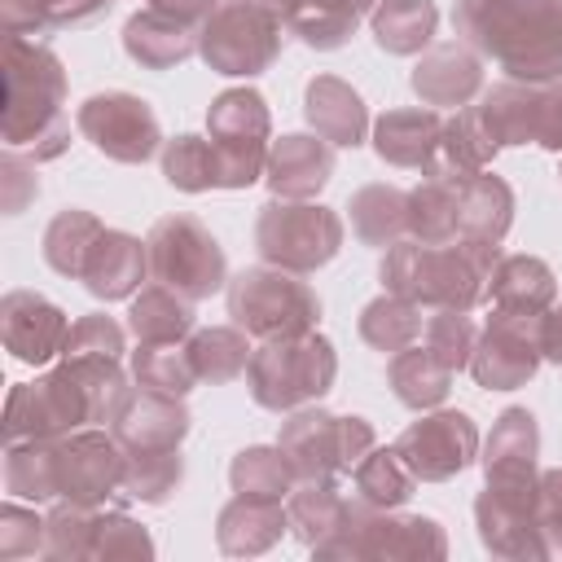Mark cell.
<instances>
[{
    "instance_id": "48",
    "label": "cell",
    "mask_w": 562,
    "mask_h": 562,
    "mask_svg": "<svg viewBox=\"0 0 562 562\" xmlns=\"http://www.w3.org/2000/svg\"><path fill=\"white\" fill-rule=\"evenodd\" d=\"M422 342L452 369H470V356H474V342H479V325L470 321V312L461 307H430L426 312V329H422Z\"/></svg>"
},
{
    "instance_id": "1",
    "label": "cell",
    "mask_w": 562,
    "mask_h": 562,
    "mask_svg": "<svg viewBox=\"0 0 562 562\" xmlns=\"http://www.w3.org/2000/svg\"><path fill=\"white\" fill-rule=\"evenodd\" d=\"M127 369L114 356H61L44 378L18 382L4 404V443L57 439L83 426H110L127 395Z\"/></svg>"
},
{
    "instance_id": "42",
    "label": "cell",
    "mask_w": 562,
    "mask_h": 562,
    "mask_svg": "<svg viewBox=\"0 0 562 562\" xmlns=\"http://www.w3.org/2000/svg\"><path fill=\"white\" fill-rule=\"evenodd\" d=\"M101 233H105V224L92 211H83V206L57 211L48 220V228H44V263L57 277L79 281L83 277V263H88V255H92V246H97Z\"/></svg>"
},
{
    "instance_id": "52",
    "label": "cell",
    "mask_w": 562,
    "mask_h": 562,
    "mask_svg": "<svg viewBox=\"0 0 562 562\" xmlns=\"http://www.w3.org/2000/svg\"><path fill=\"white\" fill-rule=\"evenodd\" d=\"M123 351H127V325H119L105 312H88L70 325L61 356H114V360H123Z\"/></svg>"
},
{
    "instance_id": "21",
    "label": "cell",
    "mask_w": 562,
    "mask_h": 562,
    "mask_svg": "<svg viewBox=\"0 0 562 562\" xmlns=\"http://www.w3.org/2000/svg\"><path fill=\"white\" fill-rule=\"evenodd\" d=\"M110 430L127 452H136V448H180L184 435L193 430V417H189L184 395H162V391H149V386H132L123 395V404L114 408Z\"/></svg>"
},
{
    "instance_id": "12",
    "label": "cell",
    "mask_w": 562,
    "mask_h": 562,
    "mask_svg": "<svg viewBox=\"0 0 562 562\" xmlns=\"http://www.w3.org/2000/svg\"><path fill=\"white\" fill-rule=\"evenodd\" d=\"M479 123L496 149L540 145L562 154V75L558 79H501L479 92Z\"/></svg>"
},
{
    "instance_id": "7",
    "label": "cell",
    "mask_w": 562,
    "mask_h": 562,
    "mask_svg": "<svg viewBox=\"0 0 562 562\" xmlns=\"http://www.w3.org/2000/svg\"><path fill=\"white\" fill-rule=\"evenodd\" d=\"M316 558H373V562H422L448 553V531L430 514H400V509H373L364 501H347L342 527L312 549Z\"/></svg>"
},
{
    "instance_id": "5",
    "label": "cell",
    "mask_w": 562,
    "mask_h": 562,
    "mask_svg": "<svg viewBox=\"0 0 562 562\" xmlns=\"http://www.w3.org/2000/svg\"><path fill=\"white\" fill-rule=\"evenodd\" d=\"M338 382V351L325 334H290L268 338L255 347L246 364V386L259 408L268 413H294L307 404H321Z\"/></svg>"
},
{
    "instance_id": "22",
    "label": "cell",
    "mask_w": 562,
    "mask_h": 562,
    "mask_svg": "<svg viewBox=\"0 0 562 562\" xmlns=\"http://www.w3.org/2000/svg\"><path fill=\"white\" fill-rule=\"evenodd\" d=\"M263 180L272 198H299L312 202L329 180H334V145L321 140L316 132H285L268 149Z\"/></svg>"
},
{
    "instance_id": "3",
    "label": "cell",
    "mask_w": 562,
    "mask_h": 562,
    "mask_svg": "<svg viewBox=\"0 0 562 562\" xmlns=\"http://www.w3.org/2000/svg\"><path fill=\"white\" fill-rule=\"evenodd\" d=\"M452 31L505 79L562 75V0H457Z\"/></svg>"
},
{
    "instance_id": "55",
    "label": "cell",
    "mask_w": 562,
    "mask_h": 562,
    "mask_svg": "<svg viewBox=\"0 0 562 562\" xmlns=\"http://www.w3.org/2000/svg\"><path fill=\"white\" fill-rule=\"evenodd\" d=\"M145 4H154V9H162V13H176V18L193 22V26H202V22L215 13L220 0H145Z\"/></svg>"
},
{
    "instance_id": "20",
    "label": "cell",
    "mask_w": 562,
    "mask_h": 562,
    "mask_svg": "<svg viewBox=\"0 0 562 562\" xmlns=\"http://www.w3.org/2000/svg\"><path fill=\"white\" fill-rule=\"evenodd\" d=\"M408 83L422 105H435V110L457 105L461 110L483 92V57L465 40H439L417 57Z\"/></svg>"
},
{
    "instance_id": "15",
    "label": "cell",
    "mask_w": 562,
    "mask_h": 562,
    "mask_svg": "<svg viewBox=\"0 0 562 562\" xmlns=\"http://www.w3.org/2000/svg\"><path fill=\"white\" fill-rule=\"evenodd\" d=\"M483 492L509 509L536 514L540 501V426L531 408H505L483 443ZM540 518V514H536Z\"/></svg>"
},
{
    "instance_id": "34",
    "label": "cell",
    "mask_w": 562,
    "mask_h": 562,
    "mask_svg": "<svg viewBox=\"0 0 562 562\" xmlns=\"http://www.w3.org/2000/svg\"><path fill=\"white\" fill-rule=\"evenodd\" d=\"M347 220H351V233L373 246V250H386L395 241L408 237V189L400 184H360L351 198H347Z\"/></svg>"
},
{
    "instance_id": "37",
    "label": "cell",
    "mask_w": 562,
    "mask_h": 562,
    "mask_svg": "<svg viewBox=\"0 0 562 562\" xmlns=\"http://www.w3.org/2000/svg\"><path fill=\"white\" fill-rule=\"evenodd\" d=\"M347 501L338 492V479H299L285 496V514H290V536L307 549H321L347 518Z\"/></svg>"
},
{
    "instance_id": "26",
    "label": "cell",
    "mask_w": 562,
    "mask_h": 562,
    "mask_svg": "<svg viewBox=\"0 0 562 562\" xmlns=\"http://www.w3.org/2000/svg\"><path fill=\"white\" fill-rule=\"evenodd\" d=\"M443 136V110L435 105H400L386 110L373 123V154L391 167H408V171H426L435 149Z\"/></svg>"
},
{
    "instance_id": "57",
    "label": "cell",
    "mask_w": 562,
    "mask_h": 562,
    "mask_svg": "<svg viewBox=\"0 0 562 562\" xmlns=\"http://www.w3.org/2000/svg\"><path fill=\"white\" fill-rule=\"evenodd\" d=\"M558 180H562V158H558Z\"/></svg>"
},
{
    "instance_id": "41",
    "label": "cell",
    "mask_w": 562,
    "mask_h": 562,
    "mask_svg": "<svg viewBox=\"0 0 562 562\" xmlns=\"http://www.w3.org/2000/svg\"><path fill=\"white\" fill-rule=\"evenodd\" d=\"M422 329H426V307L404 299V294H378L360 307V338L373 347V351H404L413 342H422Z\"/></svg>"
},
{
    "instance_id": "11",
    "label": "cell",
    "mask_w": 562,
    "mask_h": 562,
    "mask_svg": "<svg viewBox=\"0 0 562 562\" xmlns=\"http://www.w3.org/2000/svg\"><path fill=\"white\" fill-rule=\"evenodd\" d=\"M277 443L290 457L299 479H342L364 461V452L378 448V430L369 417H356V413L338 417L307 404L281 422Z\"/></svg>"
},
{
    "instance_id": "56",
    "label": "cell",
    "mask_w": 562,
    "mask_h": 562,
    "mask_svg": "<svg viewBox=\"0 0 562 562\" xmlns=\"http://www.w3.org/2000/svg\"><path fill=\"white\" fill-rule=\"evenodd\" d=\"M540 342H544V360L562 369V303H553L544 312V325H540Z\"/></svg>"
},
{
    "instance_id": "8",
    "label": "cell",
    "mask_w": 562,
    "mask_h": 562,
    "mask_svg": "<svg viewBox=\"0 0 562 562\" xmlns=\"http://www.w3.org/2000/svg\"><path fill=\"white\" fill-rule=\"evenodd\" d=\"M342 215L325 202H299V198H268L255 215V250L263 263H277L285 272H316L342 250Z\"/></svg>"
},
{
    "instance_id": "54",
    "label": "cell",
    "mask_w": 562,
    "mask_h": 562,
    "mask_svg": "<svg viewBox=\"0 0 562 562\" xmlns=\"http://www.w3.org/2000/svg\"><path fill=\"white\" fill-rule=\"evenodd\" d=\"M536 514H540V527H544V540H549V558H553V544L562 540V465L540 470V501H536Z\"/></svg>"
},
{
    "instance_id": "16",
    "label": "cell",
    "mask_w": 562,
    "mask_h": 562,
    "mask_svg": "<svg viewBox=\"0 0 562 562\" xmlns=\"http://www.w3.org/2000/svg\"><path fill=\"white\" fill-rule=\"evenodd\" d=\"M53 479L57 501L75 505H123V479H127V448L114 439V430H70L53 439Z\"/></svg>"
},
{
    "instance_id": "35",
    "label": "cell",
    "mask_w": 562,
    "mask_h": 562,
    "mask_svg": "<svg viewBox=\"0 0 562 562\" xmlns=\"http://www.w3.org/2000/svg\"><path fill=\"white\" fill-rule=\"evenodd\" d=\"M439 9L435 0H378L369 13L373 44L391 57H422L435 44Z\"/></svg>"
},
{
    "instance_id": "17",
    "label": "cell",
    "mask_w": 562,
    "mask_h": 562,
    "mask_svg": "<svg viewBox=\"0 0 562 562\" xmlns=\"http://www.w3.org/2000/svg\"><path fill=\"white\" fill-rule=\"evenodd\" d=\"M544 312H509L492 307L487 325L479 329L470 373L483 391H518L536 378L544 364V342H540Z\"/></svg>"
},
{
    "instance_id": "33",
    "label": "cell",
    "mask_w": 562,
    "mask_h": 562,
    "mask_svg": "<svg viewBox=\"0 0 562 562\" xmlns=\"http://www.w3.org/2000/svg\"><path fill=\"white\" fill-rule=\"evenodd\" d=\"M452 369L426 347V342H413V347H404V351H395L391 360H386V386H391V395L404 404V408H413V413H426V408H439L443 400H448V391H452Z\"/></svg>"
},
{
    "instance_id": "47",
    "label": "cell",
    "mask_w": 562,
    "mask_h": 562,
    "mask_svg": "<svg viewBox=\"0 0 562 562\" xmlns=\"http://www.w3.org/2000/svg\"><path fill=\"white\" fill-rule=\"evenodd\" d=\"M132 378H136V386H149L162 395H189L198 386V369H193L184 342H136Z\"/></svg>"
},
{
    "instance_id": "13",
    "label": "cell",
    "mask_w": 562,
    "mask_h": 562,
    "mask_svg": "<svg viewBox=\"0 0 562 562\" xmlns=\"http://www.w3.org/2000/svg\"><path fill=\"white\" fill-rule=\"evenodd\" d=\"M206 136L224 158L228 189H250L255 180H263L268 149H272V114L259 88L241 83V88L215 92L206 105Z\"/></svg>"
},
{
    "instance_id": "2",
    "label": "cell",
    "mask_w": 562,
    "mask_h": 562,
    "mask_svg": "<svg viewBox=\"0 0 562 562\" xmlns=\"http://www.w3.org/2000/svg\"><path fill=\"white\" fill-rule=\"evenodd\" d=\"M4 110L0 136L4 149H18L35 162H53L70 149V119H66V66L61 57L31 35H4Z\"/></svg>"
},
{
    "instance_id": "44",
    "label": "cell",
    "mask_w": 562,
    "mask_h": 562,
    "mask_svg": "<svg viewBox=\"0 0 562 562\" xmlns=\"http://www.w3.org/2000/svg\"><path fill=\"white\" fill-rule=\"evenodd\" d=\"M408 237L439 246L461 237V211H457V180L422 176L408 189Z\"/></svg>"
},
{
    "instance_id": "25",
    "label": "cell",
    "mask_w": 562,
    "mask_h": 562,
    "mask_svg": "<svg viewBox=\"0 0 562 562\" xmlns=\"http://www.w3.org/2000/svg\"><path fill=\"white\" fill-rule=\"evenodd\" d=\"M285 531H290L285 501H272V496H241V492H233V501L215 514V544L228 558L268 553Z\"/></svg>"
},
{
    "instance_id": "14",
    "label": "cell",
    "mask_w": 562,
    "mask_h": 562,
    "mask_svg": "<svg viewBox=\"0 0 562 562\" xmlns=\"http://www.w3.org/2000/svg\"><path fill=\"white\" fill-rule=\"evenodd\" d=\"M75 127L97 154H105L110 162H123V167H140L154 154H162V145H167L154 105L123 88H105V92H92L88 101H79Z\"/></svg>"
},
{
    "instance_id": "32",
    "label": "cell",
    "mask_w": 562,
    "mask_h": 562,
    "mask_svg": "<svg viewBox=\"0 0 562 562\" xmlns=\"http://www.w3.org/2000/svg\"><path fill=\"white\" fill-rule=\"evenodd\" d=\"M487 303L509 312H549L558 303V277L536 255H501L487 281Z\"/></svg>"
},
{
    "instance_id": "18",
    "label": "cell",
    "mask_w": 562,
    "mask_h": 562,
    "mask_svg": "<svg viewBox=\"0 0 562 562\" xmlns=\"http://www.w3.org/2000/svg\"><path fill=\"white\" fill-rule=\"evenodd\" d=\"M395 452L408 461L417 483H448L479 461V426L461 408H426L400 430Z\"/></svg>"
},
{
    "instance_id": "46",
    "label": "cell",
    "mask_w": 562,
    "mask_h": 562,
    "mask_svg": "<svg viewBox=\"0 0 562 562\" xmlns=\"http://www.w3.org/2000/svg\"><path fill=\"white\" fill-rule=\"evenodd\" d=\"M184 483V452L180 448H136L127 452V501L140 505H167Z\"/></svg>"
},
{
    "instance_id": "45",
    "label": "cell",
    "mask_w": 562,
    "mask_h": 562,
    "mask_svg": "<svg viewBox=\"0 0 562 562\" xmlns=\"http://www.w3.org/2000/svg\"><path fill=\"white\" fill-rule=\"evenodd\" d=\"M228 483L241 496H272L285 501L290 487L299 483L290 457L281 452V443H250L228 461Z\"/></svg>"
},
{
    "instance_id": "23",
    "label": "cell",
    "mask_w": 562,
    "mask_h": 562,
    "mask_svg": "<svg viewBox=\"0 0 562 562\" xmlns=\"http://www.w3.org/2000/svg\"><path fill=\"white\" fill-rule=\"evenodd\" d=\"M303 119L334 149H356L369 136L364 97L347 79H338V75H312L307 79V88H303Z\"/></svg>"
},
{
    "instance_id": "6",
    "label": "cell",
    "mask_w": 562,
    "mask_h": 562,
    "mask_svg": "<svg viewBox=\"0 0 562 562\" xmlns=\"http://www.w3.org/2000/svg\"><path fill=\"white\" fill-rule=\"evenodd\" d=\"M224 299H228L233 325H241L255 342L307 334V329L321 325V299H316V290L299 272H285L277 263H250V268H241L237 277H228Z\"/></svg>"
},
{
    "instance_id": "10",
    "label": "cell",
    "mask_w": 562,
    "mask_h": 562,
    "mask_svg": "<svg viewBox=\"0 0 562 562\" xmlns=\"http://www.w3.org/2000/svg\"><path fill=\"white\" fill-rule=\"evenodd\" d=\"M285 22L277 9L259 0H220L215 13L202 22L198 57L228 79H255L281 57Z\"/></svg>"
},
{
    "instance_id": "51",
    "label": "cell",
    "mask_w": 562,
    "mask_h": 562,
    "mask_svg": "<svg viewBox=\"0 0 562 562\" xmlns=\"http://www.w3.org/2000/svg\"><path fill=\"white\" fill-rule=\"evenodd\" d=\"M44 536H48V518H40L35 509L18 505V496L0 505V558L4 562L44 553Z\"/></svg>"
},
{
    "instance_id": "36",
    "label": "cell",
    "mask_w": 562,
    "mask_h": 562,
    "mask_svg": "<svg viewBox=\"0 0 562 562\" xmlns=\"http://www.w3.org/2000/svg\"><path fill=\"white\" fill-rule=\"evenodd\" d=\"M193 329H198L193 299L176 294L171 285L154 281V285H145L140 294H132L127 334H132L136 342H184Z\"/></svg>"
},
{
    "instance_id": "38",
    "label": "cell",
    "mask_w": 562,
    "mask_h": 562,
    "mask_svg": "<svg viewBox=\"0 0 562 562\" xmlns=\"http://www.w3.org/2000/svg\"><path fill=\"white\" fill-rule=\"evenodd\" d=\"M162 180L180 193H206V189H228V171L224 158L215 149L211 136L198 132H180L162 145Z\"/></svg>"
},
{
    "instance_id": "28",
    "label": "cell",
    "mask_w": 562,
    "mask_h": 562,
    "mask_svg": "<svg viewBox=\"0 0 562 562\" xmlns=\"http://www.w3.org/2000/svg\"><path fill=\"white\" fill-rule=\"evenodd\" d=\"M514 189L505 176L474 171L465 180H457V211H461V237L470 241H505L509 224H514Z\"/></svg>"
},
{
    "instance_id": "40",
    "label": "cell",
    "mask_w": 562,
    "mask_h": 562,
    "mask_svg": "<svg viewBox=\"0 0 562 562\" xmlns=\"http://www.w3.org/2000/svg\"><path fill=\"white\" fill-rule=\"evenodd\" d=\"M189 347V360L198 369V382H233L246 373L250 356H255V338L241 329V325H206V329H193L184 338Z\"/></svg>"
},
{
    "instance_id": "30",
    "label": "cell",
    "mask_w": 562,
    "mask_h": 562,
    "mask_svg": "<svg viewBox=\"0 0 562 562\" xmlns=\"http://www.w3.org/2000/svg\"><path fill=\"white\" fill-rule=\"evenodd\" d=\"M373 4L378 0H299L281 22L285 35H294L299 44L316 53H334L356 35V26L373 13Z\"/></svg>"
},
{
    "instance_id": "39",
    "label": "cell",
    "mask_w": 562,
    "mask_h": 562,
    "mask_svg": "<svg viewBox=\"0 0 562 562\" xmlns=\"http://www.w3.org/2000/svg\"><path fill=\"white\" fill-rule=\"evenodd\" d=\"M114 0H0V22L4 35H53L70 26L97 22Z\"/></svg>"
},
{
    "instance_id": "24",
    "label": "cell",
    "mask_w": 562,
    "mask_h": 562,
    "mask_svg": "<svg viewBox=\"0 0 562 562\" xmlns=\"http://www.w3.org/2000/svg\"><path fill=\"white\" fill-rule=\"evenodd\" d=\"M198 35L202 26L145 4L123 22V53L145 70H176L198 53Z\"/></svg>"
},
{
    "instance_id": "29",
    "label": "cell",
    "mask_w": 562,
    "mask_h": 562,
    "mask_svg": "<svg viewBox=\"0 0 562 562\" xmlns=\"http://www.w3.org/2000/svg\"><path fill=\"white\" fill-rule=\"evenodd\" d=\"M474 527H479V540L492 558H509V562L549 558V540H544L540 518L522 514V509H509V505L492 501L487 492L474 496Z\"/></svg>"
},
{
    "instance_id": "43",
    "label": "cell",
    "mask_w": 562,
    "mask_h": 562,
    "mask_svg": "<svg viewBox=\"0 0 562 562\" xmlns=\"http://www.w3.org/2000/svg\"><path fill=\"white\" fill-rule=\"evenodd\" d=\"M351 487H356L351 496L373 505V509H404L417 492V474L408 470V461L391 443V448L364 452V461L351 470Z\"/></svg>"
},
{
    "instance_id": "27",
    "label": "cell",
    "mask_w": 562,
    "mask_h": 562,
    "mask_svg": "<svg viewBox=\"0 0 562 562\" xmlns=\"http://www.w3.org/2000/svg\"><path fill=\"white\" fill-rule=\"evenodd\" d=\"M145 277H149V250H145V241L132 237V233H123V228H105L97 237V246H92L79 281H83V290L92 299L114 303V299H132Z\"/></svg>"
},
{
    "instance_id": "4",
    "label": "cell",
    "mask_w": 562,
    "mask_h": 562,
    "mask_svg": "<svg viewBox=\"0 0 562 562\" xmlns=\"http://www.w3.org/2000/svg\"><path fill=\"white\" fill-rule=\"evenodd\" d=\"M496 259H501V241L457 237V241L426 246L417 237H404L382 250L378 277H382V290L404 294V299L422 303L426 312L430 307L470 312V307L487 303V281H492Z\"/></svg>"
},
{
    "instance_id": "58",
    "label": "cell",
    "mask_w": 562,
    "mask_h": 562,
    "mask_svg": "<svg viewBox=\"0 0 562 562\" xmlns=\"http://www.w3.org/2000/svg\"><path fill=\"white\" fill-rule=\"evenodd\" d=\"M259 4H263V0H259Z\"/></svg>"
},
{
    "instance_id": "31",
    "label": "cell",
    "mask_w": 562,
    "mask_h": 562,
    "mask_svg": "<svg viewBox=\"0 0 562 562\" xmlns=\"http://www.w3.org/2000/svg\"><path fill=\"white\" fill-rule=\"evenodd\" d=\"M501 149L492 145L487 127L479 123V110L474 105H461L452 119H443V136H439V149L430 158V167L422 176H439V180H465L474 171H487L492 158Z\"/></svg>"
},
{
    "instance_id": "19",
    "label": "cell",
    "mask_w": 562,
    "mask_h": 562,
    "mask_svg": "<svg viewBox=\"0 0 562 562\" xmlns=\"http://www.w3.org/2000/svg\"><path fill=\"white\" fill-rule=\"evenodd\" d=\"M0 338L4 351L22 364H48L66 351L70 321L40 290H9L0 299Z\"/></svg>"
},
{
    "instance_id": "53",
    "label": "cell",
    "mask_w": 562,
    "mask_h": 562,
    "mask_svg": "<svg viewBox=\"0 0 562 562\" xmlns=\"http://www.w3.org/2000/svg\"><path fill=\"white\" fill-rule=\"evenodd\" d=\"M35 198H40L35 158H26L18 149H4L0 154V206H4V215H22Z\"/></svg>"
},
{
    "instance_id": "49",
    "label": "cell",
    "mask_w": 562,
    "mask_h": 562,
    "mask_svg": "<svg viewBox=\"0 0 562 562\" xmlns=\"http://www.w3.org/2000/svg\"><path fill=\"white\" fill-rule=\"evenodd\" d=\"M48 536H44V558H92V536L101 505H75L57 501L48 514Z\"/></svg>"
},
{
    "instance_id": "50",
    "label": "cell",
    "mask_w": 562,
    "mask_h": 562,
    "mask_svg": "<svg viewBox=\"0 0 562 562\" xmlns=\"http://www.w3.org/2000/svg\"><path fill=\"white\" fill-rule=\"evenodd\" d=\"M92 558H154V536L123 509V505H101L97 536H92Z\"/></svg>"
},
{
    "instance_id": "9",
    "label": "cell",
    "mask_w": 562,
    "mask_h": 562,
    "mask_svg": "<svg viewBox=\"0 0 562 562\" xmlns=\"http://www.w3.org/2000/svg\"><path fill=\"white\" fill-rule=\"evenodd\" d=\"M145 250H149V281H162L193 303H202L228 285L224 246L189 211L158 215L145 233Z\"/></svg>"
}]
</instances>
